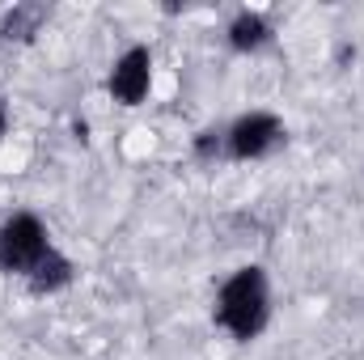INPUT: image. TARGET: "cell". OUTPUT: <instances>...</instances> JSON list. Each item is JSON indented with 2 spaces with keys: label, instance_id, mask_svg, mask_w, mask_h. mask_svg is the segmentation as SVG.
<instances>
[{
  "label": "cell",
  "instance_id": "6da1fadb",
  "mask_svg": "<svg viewBox=\"0 0 364 360\" xmlns=\"http://www.w3.org/2000/svg\"><path fill=\"white\" fill-rule=\"evenodd\" d=\"M212 322L233 339V344H255L272 327V275L259 263L237 268L220 288L212 305Z\"/></svg>",
  "mask_w": 364,
  "mask_h": 360
},
{
  "label": "cell",
  "instance_id": "7a4b0ae2",
  "mask_svg": "<svg viewBox=\"0 0 364 360\" xmlns=\"http://www.w3.org/2000/svg\"><path fill=\"white\" fill-rule=\"evenodd\" d=\"M51 255V233L34 212H13L0 225V271L4 275H30Z\"/></svg>",
  "mask_w": 364,
  "mask_h": 360
},
{
  "label": "cell",
  "instance_id": "3957f363",
  "mask_svg": "<svg viewBox=\"0 0 364 360\" xmlns=\"http://www.w3.org/2000/svg\"><path fill=\"white\" fill-rule=\"evenodd\" d=\"M288 140V127L275 110H246L225 123V157L229 162H263Z\"/></svg>",
  "mask_w": 364,
  "mask_h": 360
},
{
  "label": "cell",
  "instance_id": "277c9868",
  "mask_svg": "<svg viewBox=\"0 0 364 360\" xmlns=\"http://www.w3.org/2000/svg\"><path fill=\"white\" fill-rule=\"evenodd\" d=\"M106 90L119 106H140L153 93V51L144 43H132L114 55L110 73H106Z\"/></svg>",
  "mask_w": 364,
  "mask_h": 360
},
{
  "label": "cell",
  "instance_id": "5b68a950",
  "mask_svg": "<svg viewBox=\"0 0 364 360\" xmlns=\"http://www.w3.org/2000/svg\"><path fill=\"white\" fill-rule=\"evenodd\" d=\"M225 43H229L237 55H255V51L272 47L275 43L272 13H263V9H237V13L229 17V26H225Z\"/></svg>",
  "mask_w": 364,
  "mask_h": 360
},
{
  "label": "cell",
  "instance_id": "8992f818",
  "mask_svg": "<svg viewBox=\"0 0 364 360\" xmlns=\"http://www.w3.org/2000/svg\"><path fill=\"white\" fill-rule=\"evenodd\" d=\"M47 17H51V9L43 0H21L13 9H4L0 13V47H26V43H34V34L47 26Z\"/></svg>",
  "mask_w": 364,
  "mask_h": 360
},
{
  "label": "cell",
  "instance_id": "52a82bcc",
  "mask_svg": "<svg viewBox=\"0 0 364 360\" xmlns=\"http://www.w3.org/2000/svg\"><path fill=\"white\" fill-rule=\"evenodd\" d=\"M73 280H77V263H73L64 250L51 246V255L26 275V288H30L34 297H55V292H64Z\"/></svg>",
  "mask_w": 364,
  "mask_h": 360
},
{
  "label": "cell",
  "instance_id": "ba28073f",
  "mask_svg": "<svg viewBox=\"0 0 364 360\" xmlns=\"http://www.w3.org/2000/svg\"><path fill=\"white\" fill-rule=\"evenodd\" d=\"M191 153H195V162H203V166L220 162V157H225V123L195 132V140H191Z\"/></svg>",
  "mask_w": 364,
  "mask_h": 360
},
{
  "label": "cell",
  "instance_id": "9c48e42d",
  "mask_svg": "<svg viewBox=\"0 0 364 360\" xmlns=\"http://www.w3.org/2000/svg\"><path fill=\"white\" fill-rule=\"evenodd\" d=\"M9 123H13V115H9V102L0 97V140L9 136Z\"/></svg>",
  "mask_w": 364,
  "mask_h": 360
}]
</instances>
